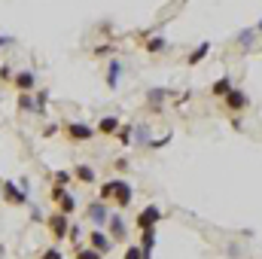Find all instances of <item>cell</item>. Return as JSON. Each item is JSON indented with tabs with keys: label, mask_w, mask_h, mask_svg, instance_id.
I'll use <instances>...</instances> for the list:
<instances>
[{
	"label": "cell",
	"mask_w": 262,
	"mask_h": 259,
	"mask_svg": "<svg viewBox=\"0 0 262 259\" xmlns=\"http://www.w3.org/2000/svg\"><path fill=\"white\" fill-rule=\"evenodd\" d=\"M125 259H143V250H140L137 244H128V250H125Z\"/></svg>",
	"instance_id": "29"
},
{
	"label": "cell",
	"mask_w": 262,
	"mask_h": 259,
	"mask_svg": "<svg viewBox=\"0 0 262 259\" xmlns=\"http://www.w3.org/2000/svg\"><path fill=\"white\" fill-rule=\"evenodd\" d=\"M119 125H122V122H119V116L107 113V116H101V119H98V125H95V131H98L101 137H113V134L119 131Z\"/></svg>",
	"instance_id": "13"
},
{
	"label": "cell",
	"mask_w": 262,
	"mask_h": 259,
	"mask_svg": "<svg viewBox=\"0 0 262 259\" xmlns=\"http://www.w3.org/2000/svg\"><path fill=\"white\" fill-rule=\"evenodd\" d=\"M70 180H73V171H64V168L52 174V183H58V186H70Z\"/></svg>",
	"instance_id": "24"
},
{
	"label": "cell",
	"mask_w": 262,
	"mask_h": 259,
	"mask_svg": "<svg viewBox=\"0 0 262 259\" xmlns=\"http://www.w3.org/2000/svg\"><path fill=\"white\" fill-rule=\"evenodd\" d=\"M122 70H125V64H122L119 58H110V61H107V70H104V82H107V89H119V82H122Z\"/></svg>",
	"instance_id": "12"
},
{
	"label": "cell",
	"mask_w": 262,
	"mask_h": 259,
	"mask_svg": "<svg viewBox=\"0 0 262 259\" xmlns=\"http://www.w3.org/2000/svg\"><path fill=\"white\" fill-rule=\"evenodd\" d=\"M9 85H12L15 92H37V73H34L31 67H18V70H12Z\"/></svg>",
	"instance_id": "4"
},
{
	"label": "cell",
	"mask_w": 262,
	"mask_h": 259,
	"mask_svg": "<svg viewBox=\"0 0 262 259\" xmlns=\"http://www.w3.org/2000/svg\"><path fill=\"white\" fill-rule=\"evenodd\" d=\"M207 55H210V43L204 40V43H198L195 49L186 55V67H198L201 61H204V58H207Z\"/></svg>",
	"instance_id": "18"
},
{
	"label": "cell",
	"mask_w": 262,
	"mask_h": 259,
	"mask_svg": "<svg viewBox=\"0 0 262 259\" xmlns=\"http://www.w3.org/2000/svg\"><path fill=\"white\" fill-rule=\"evenodd\" d=\"M76 259H104V253H98L95 247H79L76 250Z\"/></svg>",
	"instance_id": "25"
},
{
	"label": "cell",
	"mask_w": 262,
	"mask_h": 259,
	"mask_svg": "<svg viewBox=\"0 0 262 259\" xmlns=\"http://www.w3.org/2000/svg\"><path fill=\"white\" fill-rule=\"evenodd\" d=\"M113 137H116V140H119V143H122V146H131V128H128V125H125V128H122V125H119V131H116V134H113Z\"/></svg>",
	"instance_id": "26"
},
{
	"label": "cell",
	"mask_w": 262,
	"mask_h": 259,
	"mask_svg": "<svg viewBox=\"0 0 262 259\" xmlns=\"http://www.w3.org/2000/svg\"><path fill=\"white\" fill-rule=\"evenodd\" d=\"M89 247H95L98 253H104V256H107V253L113 250V238H110L101 226H95V229L89 232Z\"/></svg>",
	"instance_id": "11"
},
{
	"label": "cell",
	"mask_w": 262,
	"mask_h": 259,
	"mask_svg": "<svg viewBox=\"0 0 262 259\" xmlns=\"http://www.w3.org/2000/svg\"><path fill=\"white\" fill-rule=\"evenodd\" d=\"M46 229H49V235H52L55 241H64L67 232H70V217L61 213V210H55V213L46 220Z\"/></svg>",
	"instance_id": "8"
},
{
	"label": "cell",
	"mask_w": 262,
	"mask_h": 259,
	"mask_svg": "<svg viewBox=\"0 0 262 259\" xmlns=\"http://www.w3.org/2000/svg\"><path fill=\"white\" fill-rule=\"evenodd\" d=\"M159 223H162V207L159 204H146L137 213V229H156Z\"/></svg>",
	"instance_id": "10"
},
{
	"label": "cell",
	"mask_w": 262,
	"mask_h": 259,
	"mask_svg": "<svg viewBox=\"0 0 262 259\" xmlns=\"http://www.w3.org/2000/svg\"><path fill=\"white\" fill-rule=\"evenodd\" d=\"M140 250H143V259H152V250H156V229H140Z\"/></svg>",
	"instance_id": "17"
},
{
	"label": "cell",
	"mask_w": 262,
	"mask_h": 259,
	"mask_svg": "<svg viewBox=\"0 0 262 259\" xmlns=\"http://www.w3.org/2000/svg\"><path fill=\"white\" fill-rule=\"evenodd\" d=\"M253 37H259V34H256V28H244L235 40H238V46H241V49H250V46H253Z\"/></svg>",
	"instance_id": "23"
},
{
	"label": "cell",
	"mask_w": 262,
	"mask_h": 259,
	"mask_svg": "<svg viewBox=\"0 0 262 259\" xmlns=\"http://www.w3.org/2000/svg\"><path fill=\"white\" fill-rule=\"evenodd\" d=\"M107 235L113 238V244L128 241V223L122 220V213H119V210H110V220H107Z\"/></svg>",
	"instance_id": "6"
},
{
	"label": "cell",
	"mask_w": 262,
	"mask_h": 259,
	"mask_svg": "<svg viewBox=\"0 0 262 259\" xmlns=\"http://www.w3.org/2000/svg\"><path fill=\"white\" fill-rule=\"evenodd\" d=\"M168 140H171V134H165V137H149V149H162V146H168Z\"/></svg>",
	"instance_id": "27"
},
{
	"label": "cell",
	"mask_w": 262,
	"mask_h": 259,
	"mask_svg": "<svg viewBox=\"0 0 262 259\" xmlns=\"http://www.w3.org/2000/svg\"><path fill=\"white\" fill-rule=\"evenodd\" d=\"M46 107H49V89H37L34 92V113L46 116Z\"/></svg>",
	"instance_id": "19"
},
{
	"label": "cell",
	"mask_w": 262,
	"mask_h": 259,
	"mask_svg": "<svg viewBox=\"0 0 262 259\" xmlns=\"http://www.w3.org/2000/svg\"><path fill=\"white\" fill-rule=\"evenodd\" d=\"M110 204H116L119 210H125L131 204V198H134V186H131L128 180H122V177H110Z\"/></svg>",
	"instance_id": "2"
},
{
	"label": "cell",
	"mask_w": 262,
	"mask_h": 259,
	"mask_svg": "<svg viewBox=\"0 0 262 259\" xmlns=\"http://www.w3.org/2000/svg\"><path fill=\"white\" fill-rule=\"evenodd\" d=\"M55 131H58V125H46V131H43V137H52Z\"/></svg>",
	"instance_id": "34"
},
{
	"label": "cell",
	"mask_w": 262,
	"mask_h": 259,
	"mask_svg": "<svg viewBox=\"0 0 262 259\" xmlns=\"http://www.w3.org/2000/svg\"><path fill=\"white\" fill-rule=\"evenodd\" d=\"M18 98H15V107L21 110V113H34V92H15Z\"/></svg>",
	"instance_id": "21"
},
{
	"label": "cell",
	"mask_w": 262,
	"mask_h": 259,
	"mask_svg": "<svg viewBox=\"0 0 262 259\" xmlns=\"http://www.w3.org/2000/svg\"><path fill=\"white\" fill-rule=\"evenodd\" d=\"M67 238H70V241H73V244H76V241H79V238H82V235H79V226H70V232H67Z\"/></svg>",
	"instance_id": "32"
},
{
	"label": "cell",
	"mask_w": 262,
	"mask_h": 259,
	"mask_svg": "<svg viewBox=\"0 0 262 259\" xmlns=\"http://www.w3.org/2000/svg\"><path fill=\"white\" fill-rule=\"evenodd\" d=\"M28 192H31L28 180H21V183H15V180L0 183V198H3L9 207H21V204H28Z\"/></svg>",
	"instance_id": "1"
},
{
	"label": "cell",
	"mask_w": 262,
	"mask_h": 259,
	"mask_svg": "<svg viewBox=\"0 0 262 259\" xmlns=\"http://www.w3.org/2000/svg\"><path fill=\"white\" fill-rule=\"evenodd\" d=\"M73 180H79L82 186H95V180H98V174H95V168H92V165H85V162H79V165L73 168Z\"/></svg>",
	"instance_id": "14"
},
{
	"label": "cell",
	"mask_w": 262,
	"mask_h": 259,
	"mask_svg": "<svg viewBox=\"0 0 262 259\" xmlns=\"http://www.w3.org/2000/svg\"><path fill=\"white\" fill-rule=\"evenodd\" d=\"M15 46V37L12 34H0V49H12Z\"/></svg>",
	"instance_id": "30"
},
{
	"label": "cell",
	"mask_w": 262,
	"mask_h": 259,
	"mask_svg": "<svg viewBox=\"0 0 262 259\" xmlns=\"http://www.w3.org/2000/svg\"><path fill=\"white\" fill-rule=\"evenodd\" d=\"M52 201L58 204V210H61V213H67V217L76 210V198H73V192H70L67 186H58V183H52Z\"/></svg>",
	"instance_id": "9"
},
{
	"label": "cell",
	"mask_w": 262,
	"mask_h": 259,
	"mask_svg": "<svg viewBox=\"0 0 262 259\" xmlns=\"http://www.w3.org/2000/svg\"><path fill=\"white\" fill-rule=\"evenodd\" d=\"M223 104H226L229 113H244V110L250 107V95H247L244 89H235V85H232V89L223 95Z\"/></svg>",
	"instance_id": "5"
},
{
	"label": "cell",
	"mask_w": 262,
	"mask_h": 259,
	"mask_svg": "<svg viewBox=\"0 0 262 259\" xmlns=\"http://www.w3.org/2000/svg\"><path fill=\"white\" fill-rule=\"evenodd\" d=\"M131 143L146 146V143H149V128H146V125H134V128H131Z\"/></svg>",
	"instance_id": "22"
},
{
	"label": "cell",
	"mask_w": 262,
	"mask_h": 259,
	"mask_svg": "<svg viewBox=\"0 0 262 259\" xmlns=\"http://www.w3.org/2000/svg\"><path fill=\"white\" fill-rule=\"evenodd\" d=\"M140 46H143V52H149V55H162V52H168V40H165L162 34H152V37L143 40Z\"/></svg>",
	"instance_id": "15"
},
{
	"label": "cell",
	"mask_w": 262,
	"mask_h": 259,
	"mask_svg": "<svg viewBox=\"0 0 262 259\" xmlns=\"http://www.w3.org/2000/svg\"><path fill=\"white\" fill-rule=\"evenodd\" d=\"M253 28H256V34H262V18L256 21V25H253Z\"/></svg>",
	"instance_id": "35"
},
{
	"label": "cell",
	"mask_w": 262,
	"mask_h": 259,
	"mask_svg": "<svg viewBox=\"0 0 262 259\" xmlns=\"http://www.w3.org/2000/svg\"><path fill=\"white\" fill-rule=\"evenodd\" d=\"M61 131H64V137L70 140V143H89L98 131H95V125H89V122H79V119H70V122H64L61 125Z\"/></svg>",
	"instance_id": "3"
},
{
	"label": "cell",
	"mask_w": 262,
	"mask_h": 259,
	"mask_svg": "<svg viewBox=\"0 0 262 259\" xmlns=\"http://www.w3.org/2000/svg\"><path fill=\"white\" fill-rule=\"evenodd\" d=\"M232 85H235V82H232V76H220L216 82H210V95H213V98H223Z\"/></svg>",
	"instance_id": "20"
},
{
	"label": "cell",
	"mask_w": 262,
	"mask_h": 259,
	"mask_svg": "<svg viewBox=\"0 0 262 259\" xmlns=\"http://www.w3.org/2000/svg\"><path fill=\"white\" fill-rule=\"evenodd\" d=\"M85 220L92 223V226H107V220H110V201H89V207H85Z\"/></svg>",
	"instance_id": "7"
},
{
	"label": "cell",
	"mask_w": 262,
	"mask_h": 259,
	"mask_svg": "<svg viewBox=\"0 0 262 259\" xmlns=\"http://www.w3.org/2000/svg\"><path fill=\"white\" fill-rule=\"evenodd\" d=\"M116 168L119 171H128V159H116Z\"/></svg>",
	"instance_id": "33"
},
{
	"label": "cell",
	"mask_w": 262,
	"mask_h": 259,
	"mask_svg": "<svg viewBox=\"0 0 262 259\" xmlns=\"http://www.w3.org/2000/svg\"><path fill=\"white\" fill-rule=\"evenodd\" d=\"M168 95H171V92H168V89H159V85L146 89V107H149V110H159V107L168 101Z\"/></svg>",
	"instance_id": "16"
},
{
	"label": "cell",
	"mask_w": 262,
	"mask_h": 259,
	"mask_svg": "<svg viewBox=\"0 0 262 259\" xmlns=\"http://www.w3.org/2000/svg\"><path fill=\"white\" fill-rule=\"evenodd\" d=\"M40 259H64V253H61L58 247H49V250H43V253H40Z\"/></svg>",
	"instance_id": "28"
},
{
	"label": "cell",
	"mask_w": 262,
	"mask_h": 259,
	"mask_svg": "<svg viewBox=\"0 0 262 259\" xmlns=\"http://www.w3.org/2000/svg\"><path fill=\"white\" fill-rule=\"evenodd\" d=\"M9 79H12V67L0 64V82H9Z\"/></svg>",
	"instance_id": "31"
}]
</instances>
